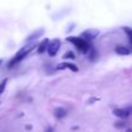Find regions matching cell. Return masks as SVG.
I'll return each instance as SVG.
<instances>
[{"mask_svg": "<svg viewBox=\"0 0 132 132\" xmlns=\"http://www.w3.org/2000/svg\"><path fill=\"white\" fill-rule=\"evenodd\" d=\"M114 125H115V128H117V129H126V124L124 123V122H116Z\"/></svg>", "mask_w": 132, "mask_h": 132, "instance_id": "cell-14", "label": "cell"}, {"mask_svg": "<svg viewBox=\"0 0 132 132\" xmlns=\"http://www.w3.org/2000/svg\"><path fill=\"white\" fill-rule=\"evenodd\" d=\"M67 42H71L72 44H74L75 46H77V49L80 51L81 53H87L89 51V49H90V46H89L88 42L86 41V39L81 38V37H74V36H70L67 37Z\"/></svg>", "mask_w": 132, "mask_h": 132, "instance_id": "cell-2", "label": "cell"}, {"mask_svg": "<svg viewBox=\"0 0 132 132\" xmlns=\"http://www.w3.org/2000/svg\"><path fill=\"white\" fill-rule=\"evenodd\" d=\"M48 43H49V39L48 38H44L43 42L38 45V49H37V52L38 53H43L46 51V46H48Z\"/></svg>", "mask_w": 132, "mask_h": 132, "instance_id": "cell-10", "label": "cell"}, {"mask_svg": "<svg viewBox=\"0 0 132 132\" xmlns=\"http://www.w3.org/2000/svg\"><path fill=\"white\" fill-rule=\"evenodd\" d=\"M7 81H8V79H5L2 80L1 82H0V95H1L2 93H4L5 88H6V85H7Z\"/></svg>", "mask_w": 132, "mask_h": 132, "instance_id": "cell-13", "label": "cell"}, {"mask_svg": "<svg viewBox=\"0 0 132 132\" xmlns=\"http://www.w3.org/2000/svg\"><path fill=\"white\" fill-rule=\"evenodd\" d=\"M128 110L130 111V114H132V107H130V108H128Z\"/></svg>", "mask_w": 132, "mask_h": 132, "instance_id": "cell-15", "label": "cell"}, {"mask_svg": "<svg viewBox=\"0 0 132 132\" xmlns=\"http://www.w3.org/2000/svg\"><path fill=\"white\" fill-rule=\"evenodd\" d=\"M123 30L125 31V34L128 35L129 39H130V42L132 44V29H131V28H129V27H123Z\"/></svg>", "mask_w": 132, "mask_h": 132, "instance_id": "cell-11", "label": "cell"}, {"mask_svg": "<svg viewBox=\"0 0 132 132\" xmlns=\"http://www.w3.org/2000/svg\"><path fill=\"white\" fill-rule=\"evenodd\" d=\"M43 34H44V30L43 29L36 30V31H34L31 35H29V36L27 37V39H26V43H29V42H32V41H35V39L39 38V37H41Z\"/></svg>", "mask_w": 132, "mask_h": 132, "instance_id": "cell-7", "label": "cell"}, {"mask_svg": "<svg viewBox=\"0 0 132 132\" xmlns=\"http://www.w3.org/2000/svg\"><path fill=\"white\" fill-rule=\"evenodd\" d=\"M100 34V31L96 29H88V30H85L84 32H82L81 37L85 39H94L97 35Z\"/></svg>", "mask_w": 132, "mask_h": 132, "instance_id": "cell-4", "label": "cell"}, {"mask_svg": "<svg viewBox=\"0 0 132 132\" xmlns=\"http://www.w3.org/2000/svg\"><path fill=\"white\" fill-rule=\"evenodd\" d=\"M63 58H64V59H75V56H74V53H73L72 51H67V52L64 53Z\"/></svg>", "mask_w": 132, "mask_h": 132, "instance_id": "cell-12", "label": "cell"}, {"mask_svg": "<svg viewBox=\"0 0 132 132\" xmlns=\"http://www.w3.org/2000/svg\"><path fill=\"white\" fill-rule=\"evenodd\" d=\"M2 64V59H0V65H1Z\"/></svg>", "mask_w": 132, "mask_h": 132, "instance_id": "cell-16", "label": "cell"}, {"mask_svg": "<svg viewBox=\"0 0 132 132\" xmlns=\"http://www.w3.org/2000/svg\"><path fill=\"white\" fill-rule=\"evenodd\" d=\"M53 115H55V117H57V118H64V117L67 116V110L62 107H58L53 110Z\"/></svg>", "mask_w": 132, "mask_h": 132, "instance_id": "cell-8", "label": "cell"}, {"mask_svg": "<svg viewBox=\"0 0 132 132\" xmlns=\"http://www.w3.org/2000/svg\"><path fill=\"white\" fill-rule=\"evenodd\" d=\"M112 114L122 119H125L130 116V111L128 110V108H126V109H115L114 111H112Z\"/></svg>", "mask_w": 132, "mask_h": 132, "instance_id": "cell-6", "label": "cell"}, {"mask_svg": "<svg viewBox=\"0 0 132 132\" xmlns=\"http://www.w3.org/2000/svg\"><path fill=\"white\" fill-rule=\"evenodd\" d=\"M115 51H116V53L119 56H126L130 53V50L126 49L125 46H117V48L115 49Z\"/></svg>", "mask_w": 132, "mask_h": 132, "instance_id": "cell-9", "label": "cell"}, {"mask_svg": "<svg viewBox=\"0 0 132 132\" xmlns=\"http://www.w3.org/2000/svg\"><path fill=\"white\" fill-rule=\"evenodd\" d=\"M35 46H36V45H35L34 43H32V44H28V45L23 46V48L21 49V50L19 51V52L16 53L15 56H14V58H13V59H12L11 62L8 63V67H9V68H11V67H13L14 65H16V64H18V63H20L22 59H24V58L27 57V55L30 52V51L32 50V49L35 48Z\"/></svg>", "mask_w": 132, "mask_h": 132, "instance_id": "cell-1", "label": "cell"}, {"mask_svg": "<svg viewBox=\"0 0 132 132\" xmlns=\"http://www.w3.org/2000/svg\"><path fill=\"white\" fill-rule=\"evenodd\" d=\"M59 49H60V41L57 38L51 41V42H49L48 46H46V51H48V53L51 56V57H55V56L58 53Z\"/></svg>", "mask_w": 132, "mask_h": 132, "instance_id": "cell-3", "label": "cell"}, {"mask_svg": "<svg viewBox=\"0 0 132 132\" xmlns=\"http://www.w3.org/2000/svg\"><path fill=\"white\" fill-rule=\"evenodd\" d=\"M65 68L73 71V72H78V71H79V68H78L77 65L71 64V63H60V64L57 65L56 70H65Z\"/></svg>", "mask_w": 132, "mask_h": 132, "instance_id": "cell-5", "label": "cell"}]
</instances>
